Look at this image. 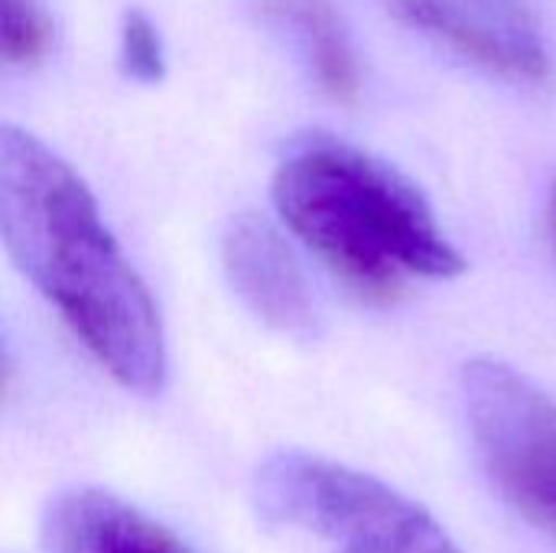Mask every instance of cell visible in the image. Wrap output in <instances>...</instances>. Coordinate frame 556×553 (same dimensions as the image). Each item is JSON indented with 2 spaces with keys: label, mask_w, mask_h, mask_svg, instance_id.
<instances>
[{
  "label": "cell",
  "mask_w": 556,
  "mask_h": 553,
  "mask_svg": "<svg viewBox=\"0 0 556 553\" xmlns=\"http://www.w3.org/2000/svg\"><path fill=\"white\" fill-rule=\"evenodd\" d=\"M384 7L492 75L541 81L551 72L544 33L528 0H384Z\"/></svg>",
  "instance_id": "5b68a950"
},
{
  "label": "cell",
  "mask_w": 556,
  "mask_h": 553,
  "mask_svg": "<svg viewBox=\"0 0 556 553\" xmlns=\"http://www.w3.org/2000/svg\"><path fill=\"white\" fill-rule=\"evenodd\" d=\"M547 218H551V231H554V241H556V179H554V186H551V205H547Z\"/></svg>",
  "instance_id": "8fae6325"
},
{
  "label": "cell",
  "mask_w": 556,
  "mask_h": 553,
  "mask_svg": "<svg viewBox=\"0 0 556 553\" xmlns=\"http://www.w3.org/2000/svg\"><path fill=\"white\" fill-rule=\"evenodd\" d=\"M228 284L244 306L290 339H313L319 313L309 284L277 228L257 215H238L222 238Z\"/></svg>",
  "instance_id": "8992f818"
},
{
  "label": "cell",
  "mask_w": 556,
  "mask_h": 553,
  "mask_svg": "<svg viewBox=\"0 0 556 553\" xmlns=\"http://www.w3.org/2000/svg\"><path fill=\"white\" fill-rule=\"evenodd\" d=\"M463 404L479 460L498 492L538 528L556 535V404L518 368L472 359Z\"/></svg>",
  "instance_id": "277c9868"
},
{
  "label": "cell",
  "mask_w": 556,
  "mask_h": 553,
  "mask_svg": "<svg viewBox=\"0 0 556 553\" xmlns=\"http://www.w3.org/2000/svg\"><path fill=\"white\" fill-rule=\"evenodd\" d=\"M52 553H189L163 525L104 489L59 492L42 518Z\"/></svg>",
  "instance_id": "52a82bcc"
},
{
  "label": "cell",
  "mask_w": 556,
  "mask_h": 553,
  "mask_svg": "<svg viewBox=\"0 0 556 553\" xmlns=\"http://www.w3.org/2000/svg\"><path fill=\"white\" fill-rule=\"evenodd\" d=\"M117 62L121 72L140 85H153L166 72V52L160 29L143 10H127L121 16V33H117Z\"/></svg>",
  "instance_id": "30bf717a"
},
{
  "label": "cell",
  "mask_w": 556,
  "mask_h": 553,
  "mask_svg": "<svg viewBox=\"0 0 556 553\" xmlns=\"http://www.w3.org/2000/svg\"><path fill=\"white\" fill-rule=\"evenodd\" d=\"M55 39V26L39 0H0V55L7 65L39 62Z\"/></svg>",
  "instance_id": "9c48e42d"
},
{
  "label": "cell",
  "mask_w": 556,
  "mask_h": 553,
  "mask_svg": "<svg viewBox=\"0 0 556 553\" xmlns=\"http://www.w3.org/2000/svg\"><path fill=\"white\" fill-rule=\"evenodd\" d=\"M0 231L13 264L127 391L166 381L160 310L85 179L39 137L0 127Z\"/></svg>",
  "instance_id": "6da1fadb"
},
{
  "label": "cell",
  "mask_w": 556,
  "mask_h": 553,
  "mask_svg": "<svg viewBox=\"0 0 556 553\" xmlns=\"http://www.w3.org/2000/svg\"><path fill=\"white\" fill-rule=\"evenodd\" d=\"M267 20L293 42L316 85L336 101H355L362 88L358 59L342 13L329 0H267Z\"/></svg>",
  "instance_id": "ba28073f"
},
{
  "label": "cell",
  "mask_w": 556,
  "mask_h": 553,
  "mask_svg": "<svg viewBox=\"0 0 556 553\" xmlns=\"http://www.w3.org/2000/svg\"><path fill=\"white\" fill-rule=\"evenodd\" d=\"M254 502L264 521L303 531L332 553H459L430 512L388 482L300 450L257 466Z\"/></svg>",
  "instance_id": "3957f363"
},
{
  "label": "cell",
  "mask_w": 556,
  "mask_h": 553,
  "mask_svg": "<svg viewBox=\"0 0 556 553\" xmlns=\"http://www.w3.org/2000/svg\"><path fill=\"white\" fill-rule=\"evenodd\" d=\"M274 205L290 231L365 297L388 300L407 277L450 280L466 271L420 189L332 137L290 147L274 173Z\"/></svg>",
  "instance_id": "7a4b0ae2"
}]
</instances>
